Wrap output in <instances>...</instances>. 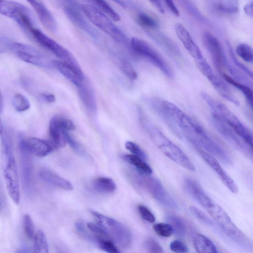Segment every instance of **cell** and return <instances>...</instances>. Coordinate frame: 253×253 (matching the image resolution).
<instances>
[{
  "mask_svg": "<svg viewBox=\"0 0 253 253\" xmlns=\"http://www.w3.org/2000/svg\"><path fill=\"white\" fill-rule=\"evenodd\" d=\"M167 106L181 134L196 148H200L216 157L224 164H232L227 152L212 139L201 124L173 103L169 102Z\"/></svg>",
  "mask_w": 253,
  "mask_h": 253,
  "instance_id": "obj_1",
  "label": "cell"
},
{
  "mask_svg": "<svg viewBox=\"0 0 253 253\" xmlns=\"http://www.w3.org/2000/svg\"><path fill=\"white\" fill-rule=\"evenodd\" d=\"M190 195L200 204L232 240L244 246L251 245L247 237L232 222L226 211L206 193L201 185L193 187Z\"/></svg>",
  "mask_w": 253,
  "mask_h": 253,
  "instance_id": "obj_2",
  "label": "cell"
},
{
  "mask_svg": "<svg viewBox=\"0 0 253 253\" xmlns=\"http://www.w3.org/2000/svg\"><path fill=\"white\" fill-rule=\"evenodd\" d=\"M140 123L161 152L172 161L188 170L194 171V164L185 153L169 139L146 115L140 118Z\"/></svg>",
  "mask_w": 253,
  "mask_h": 253,
  "instance_id": "obj_3",
  "label": "cell"
},
{
  "mask_svg": "<svg viewBox=\"0 0 253 253\" xmlns=\"http://www.w3.org/2000/svg\"><path fill=\"white\" fill-rule=\"evenodd\" d=\"M0 135L2 168L6 188L11 200L15 204L18 205L20 201L19 176L11 138L3 130Z\"/></svg>",
  "mask_w": 253,
  "mask_h": 253,
  "instance_id": "obj_4",
  "label": "cell"
},
{
  "mask_svg": "<svg viewBox=\"0 0 253 253\" xmlns=\"http://www.w3.org/2000/svg\"><path fill=\"white\" fill-rule=\"evenodd\" d=\"M201 96L212 111V114L231 127L249 146L253 148V139L252 131L222 102L213 98L206 92H201Z\"/></svg>",
  "mask_w": 253,
  "mask_h": 253,
  "instance_id": "obj_5",
  "label": "cell"
},
{
  "mask_svg": "<svg viewBox=\"0 0 253 253\" xmlns=\"http://www.w3.org/2000/svg\"><path fill=\"white\" fill-rule=\"evenodd\" d=\"M89 211L96 219L97 223L108 232L114 243L124 249L127 248L131 245L132 234L126 226L97 211L93 210Z\"/></svg>",
  "mask_w": 253,
  "mask_h": 253,
  "instance_id": "obj_6",
  "label": "cell"
},
{
  "mask_svg": "<svg viewBox=\"0 0 253 253\" xmlns=\"http://www.w3.org/2000/svg\"><path fill=\"white\" fill-rule=\"evenodd\" d=\"M83 12L96 27L119 42H125V37L112 21L95 7L87 4L82 5Z\"/></svg>",
  "mask_w": 253,
  "mask_h": 253,
  "instance_id": "obj_7",
  "label": "cell"
},
{
  "mask_svg": "<svg viewBox=\"0 0 253 253\" xmlns=\"http://www.w3.org/2000/svg\"><path fill=\"white\" fill-rule=\"evenodd\" d=\"M132 50L153 64L168 78L173 77L172 70L163 57L147 42L141 39L133 37L130 40Z\"/></svg>",
  "mask_w": 253,
  "mask_h": 253,
  "instance_id": "obj_8",
  "label": "cell"
},
{
  "mask_svg": "<svg viewBox=\"0 0 253 253\" xmlns=\"http://www.w3.org/2000/svg\"><path fill=\"white\" fill-rule=\"evenodd\" d=\"M31 35L37 42L53 53L61 61L71 66L79 73L84 75L78 61L68 50L38 29H33Z\"/></svg>",
  "mask_w": 253,
  "mask_h": 253,
  "instance_id": "obj_9",
  "label": "cell"
},
{
  "mask_svg": "<svg viewBox=\"0 0 253 253\" xmlns=\"http://www.w3.org/2000/svg\"><path fill=\"white\" fill-rule=\"evenodd\" d=\"M0 14L12 19L23 30L30 34L35 28L30 11L19 2L0 0Z\"/></svg>",
  "mask_w": 253,
  "mask_h": 253,
  "instance_id": "obj_10",
  "label": "cell"
},
{
  "mask_svg": "<svg viewBox=\"0 0 253 253\" xmlns=\"http://www.w3.org/2000/svg\"><path fill=\"white\" fill-rule=\"evenodd\" d=\"M140 173L138 176L140 183L155 199L164 206L172 209L177 208V203L159 179Z\"/></svg>",
  "mask_w": 253,
  "mask_h": 253,
  "instance_id": "obj_11",
  "label": "cell"
},
{
  "mask_svg": "<svg viewBox=\"0 0 253 253\" xmlns=\"http://www.w3.org/2000/svg\"><path fill=\"white\" fill-rule=\"evenodd\" d=\"M75 126L73 122L63 117H53L49 124V141L53 148L64 147L67 143L66 135L69 131L74 130Z\"/></svg>",
  "mask_w": 253,
  "mask_h": 253,
  "instance_id": "obj_12",
  "label": "cell"
},
{
  "mask_svg": "<svg viewBox=\"0 0 253 253\" xmlns=\"http://www.w3.org/2000/svg\"><path fill=\"white\" fill-rule=\"evenodd\" d=\"M9 49L19 59L39 67L51 68V62L36 49L30 45L16 42H9Z\"/></svg>",
  "mask_w": 253,
  "mask_h": 253,
  "instance_id": "obj_13",
  "label": "cell"
},
{
  "mask_svg": "<svg viewBox=\"0 0 253 253\" xmlns=\"http://www.w3.org/2000/svg\"><path fill=\"white\" fill-rule=\"evenodd\" d=\"M212 125L216 130L233 146L252 159V149L228 125L214 115L211 117Z\"/></svg>",
  "mask_w": 253,
  "mask_h": 253,
  "instance_id": "obj_14",
  "label": "cell"
},
{
  "mask_svg": "<svg viewBox=\"0 0 253 253\" xmlns=\"http://www.w3.org/2000/svg\"><path fill=\"white\" fill-rule=\"evenodd\" d=\"M204 45L210 53L214 66L221 76L225 60L227 58L217 39L212 34L205 32L203 37Z\"/></svg>",
  "mask_w": 253,
  "mask_h": 253,
  "instance_id": "obj_15",
  "label": "cell"
},
{
  "mask_svg": "<svg viewBox=\"0 0 253 253\" xmlns=\"http://www.w3.org/2000/svg\"><path fill=\"white\" fill-rule=\"evenodd\" d=\"M19 147L23 185L25 191L30 193L32 187V163L31 153L26 146L25 140L22 138L19 140Z\"/></svg>",
  "mask_w": 253,
  "mask_h": 253,
  "instance_id": "obj_16",
  "label": "cell"
},
{
  "mask_svg": "<svg viewBox=\"0 0 253 253\" xmlns=\"http://www.w3.org/2000/svg\"><path fill=\"white\" fill-rule=\"evenodd\" d=\"M196 149L203 159L216 173L228 189L233 193H237L238 191L237 184L220 166L216 158L212 155L200 148Z\"/></svg>",
  "mask_w": 253,
  "mask_h": 253,
  "instance_id": "obj_17",
  "label": "cell"
},
{
  "mask_svg": "<svg viewBox=\"0 0 253 253\" xmlns=\"http://www.w3.org/2000/svg\"><path fill=\"white\" fill-rule=\"evenodd\" d=\"M152 109L163 120L172 132L178 138H181V134L175 121L166 108L164 100L158 97H153L149 100Z\"/></svg>",
  "mask_w": 253,
  "mask_h": 253,
  "instance_id": "obj_18",
  "label": "cell"
},
{
  "mask_svg": "<svg viewBox=\"0 0 253 253\" xmlns=\"http://www.w3.org/2000/svg\"><path fill=\"white\" fill-rule=\"evenodd\" d=\"M175 33L188 53L195 60L203 56L198 45L186 28L181 23L175 25Z\"/></svg>",
  "mask_w": 253,
  "mask_h": 253,
  "instance_id": "obj_19",
  "label": "cell"
},
{
  "mask_svg": "<svg viewBox=\"0 0 253 253\" xmlns=\"http://www.w3.org/2000/svg\"><path fill=\"white\" fill-rule=\"evenodd\" d=\"M206 2L209 10L218 15H233L239 10L238 0H206Z\"/></svg>",
  "mask_w": 253,
  "mask_h": 253,
  "instance_id": "obj_20",
  "label": "cell"
},
{
  "mask_svg": "<svg viewBox=\"0 0 253 253\" xmlns=\"http://www.w3.org/2000/svg\"><path fill=\"white\" fill-rule=\"evenodd\" d=\"M33 7L42 25L48 31L55 32L57 25L56 21L46 7L39 0H26Z\"/></svg>",
  "mask_w": 253,
  "mask_h": 253,
  "instance_id": "obj_21",
  "label": "cell"
},
{
  "mask_svg": "<svg viewBox=\"0 0 253 253\" xmlns=\"http://www.w3.org/2000/svg\"><path fill=\"white\" fill-rule=\"evenodd\" d=\"M51 64L52 67L76 86L84 79V75L79 73L71 66L62 61L53 60L51 61Z\"/></svg>",
  "mask_w": 253,
  "mask_h": 253,
  "instance_id": "obj_22",
  "label": "cell"
},
{
  "mask_svg": "<svg viewBox=\"0 0 253 253\" xmlns=\"http://www.w3.org/2000/svg\"><path fill=\"white\" fill-rule=\"evenodd\" d=\"M77 87L79 96L84 107L88 111L95 112L97 109V102L92 87L84 81V79Z\"/></svg>",
  "mask_w": 253,
  "mask_h": 253,
  "instance_id": "obj_23",
  "label": "cell"
},
{
  "mask_svg": "<svg viewBox=\"0 0 253 253\" xmlns=\"http://www.w3.org/2000/svg\"><path fill=\"white\" fill-rule=\"evenodd\" d=\"M25 143L31 154L39 157L47 155L53 149L49 141L36 137H30L25 140Z\"/></svg>",
  "mask_w": 253,
  "mask_h": 253,
  "instance_id": "obj_24",
  "label": "cell"
},
{
  "mask_svg": "<svg viewBox=\"0 0 253 253\" xmlns=\"http://www.w3.org/2000/svg\"><path fill=\"white\" fill-rule=\"evenodd\" d=\"M40 177L44 182L50 185L67 190H72L73 185L68 180L62 178L50 169L42 168L39 172Z\"/></svg>",
  "mask_w": 253,
  "mask_h": 253,
  "instance_id": "obj_25",
  "label": "cell"
},
{
  "mask_svg": "<svg viewBox=\"0 0 253 253\" xmlns=\"http://www.w3.org/2000/svg\"><path fill=\"white\" fill-rule=\"evenodd\" d=\"M207 79L216 91L224 98L235 105H239V102L238 100L228 85L224 81L221 80L220 78L213 73Z\"/></svg>",
  "mask_w": 253,
  "mask_h": 253,
  "instance_id": "obj_26",
  "label": "cell"
},
{
  "mask_svg": "<svg viewBox=\"0 0 253 253\" xmlns=\"http://www.w3.org/2000/svg\"><path fill=\"white\" fill-rule=\"evenodd\" d=\"M192 242L196 251L200 253H217L218 251L213 242L199 233H193Z\"/></svg>",
  "mask_w": 253,
  "mask_h": 253,
  "instance_id": "obj_27",
  "label": "cell"
},
{
  "mask_svg": "<svg viewBox=\"0 0 253 253\" xmlns=\"http://www.w3.org/2000/svg\"><path fill=\"white\" fill-rule=\"evenodd\" d=\"M222 76L224 80L229 84L232 85L235 87L237 88L239 91L242 92V94L245 96L248 103L251 107V109L253 108V91L251 88L248 85L240 83L233 79L231 77L223 73Z\"/></svg>",
  "mask_w": 253,
  "mask_h": 253,
  "instance_id": "obj_28",
  "label": "cell"
},
{
  "mask_svg": "<svg viewBox=\"0 0 253 253\" xmlns=\"http://www.w3.org/2000/svg\"><path fill=\"white\" fill-rule=\"evenodd\" d=\"M124 160L134 166L142 173L150 175L152 173L151 167L142 159L133 154L124 155Z\"/></svg>",
  "mask_w": 253,
  "mask_h": 253,
  "instance_id": "obj_29",
  "label": "cell"
},
{
  "mask_svg": "<svg viewBox=\"0 0 253 253\" xmlns=\"http://www.w3.org/2000/svg\"><path fill=\"white\" fill-rule=\"evenodd\" d=\"M93 188L97 191L103 193H112L116 189L114 181L111 178L99 177L93 182Z\"/></svg>",
  "mask_w": 253,
  "mask_h": 253,
  "instance_id": "obj_30",
  "label": "cell"
},
{
  "mask_svg": "<svg viewBox=\"0 0 253 253\" xmlns=\"http://www.w3.org/2000/svg\"><path fill=\"white\" fill-rule=\"evenodd\" d=\"M168 223L170 225L173 233L178 237H183L186 233V227L183 221L178 216L168 214L166 217Z\"/></svg>",
  "mask_w": 253,
  "mask_h": 253,
  "instance_id": "obj_31",
  "label": "cell"
},
{
  "mask_svg": "<svg viewBox=\"0 0 253 253\" xmlns=\"http://www.w3.org/2000/svg\"><path fill=\"white\" fill-rule=\"evenodd\" d=\"M34 252L36 253H47L48 245L44 233L39 230L34 237Z\"/></svg>",
  "mask_w": 253,
  "mask_h": 253,
  "instance_id": "obj_32",
  "label": "cell"
},
{
  "mask_svg": "<svg viewBox=\"0 0 253 253\" xmlns=\"http://www.w3.org/2000/svg\"><path fill=\"white\" fill-rule=\"evenodd\" d=\"M235 52L237 55L245 62H253V49L250 45L245 43H241L236 47Z\"/></svg>",
  "mask_w": 253,
  "mask_h": 253,
  "instance_id": "obj_33",
  "label": "cell"
},
{
  "mask_svg": "<svg viewBox=\"0 0 253 253\" xmlns=\"http://www.w3.org/2000/svg\"><path fill=\"white\" fill-rule=\"evenodd\" d=\"M12 104L14 109L20 112L25 111L30 107L29 100L20 93H16L14 95Z\"/></svg>",
  "mask_w": 253,
  "mask_h": 253,
  "instance_id": "obj_34",
  "label": "cell"
},
{
  "mask_svg": "<svg viewBox=\"0 0 253 253\" xmlns=\"http://www.w3.org/2000/svg\"><path fill=\"white\" fill-rule=\"evenodd\" d=\"M93 0L113 21H120L121 17L119 14L105 0Z\"/></svg>",
  "mask_w": 253,
  "mask_h": 253,
  "instance_id": "obj_35",
  "label": "cell"
},
{
  "mask_svg": "<svg viewBox=\"0 0 253 253\" xmlns=\"http://www.w3.org/2000/svg\"><path fill=\"white\" fill-rule=\"evenodd\" d=\"M153 228L155 233L160 236L169 237L173 234V230L168 223H157L153 225Z\"/></svg>",
  "mask_w": 253,
  "mask_h": 253,
  "instance_id": "obj_36",
  "label": "cell"
},
{
  "mask_svg": "<svg viewBox=\"0 0 253 253\" xmlns=\"http://www.w3.org/2000/svg\"><path fill=\"white\" fill-rule=\"evenodd\" d=\"M195 61L197 67L207 79H208L213 74L211 67L204 56L195 59Z\"/></svg>",
  "mask_w": 253,
  "mask_h": 253,
  "instance_id": "obj_37",
  "label": "cell"
},
{
  "mask_svg": "<svg viewBox=\"0 0 253 253\" xmlns=\"http://www.w3.org/2000/svg\"><path fill=\"white\" fill-rule=\"evenodd\" d=\"M120 66L122 71L130 80L134 81L137 78V72L128 61L122 60Z\"/></svg>",
  "mask_w": 253,
  "mask_h": 253,
  "instance_id": "obj_38",
  "label": "cell"
},
{
  "mask_svg": "<svg viewBox=\"0 0 253 253\" xmlns=\"http://www.w3.org/2000/svg\"><path fill=\"white\" fill-rule=\"evenodd\" d=\"M23 228L26 236L32 240L35 237V230L34 223L31 216L26 214L23 216Z\"/></svg>",
  "mask_w": 253,
  "mask_h": 253,
  "instance_id": "obj_39",
  "label": "cell"
},
{
  "mask_svg": "<svg viewBox=\"0 0 253 253\" xmlns=\"http://www.w3.org/2000/svg\"><path fill=\"white\" fill-rule=\"evenodd\" d=\"M125 147L133 155L139 157L144 161L147 160V157L146 154L140 146L135 143L128 141L125 143Z\"/></svg>",
  "mask_w": 253,
  "mask_h": 253,
  "instance_id": "obj_40",
  "label": "cell"
},
{
  "mask_svg": "<svg viewBox=\"0 0 253 253\" xmlns=\"http://www.w3.org/2000/svg\"><path fill=\"white\" fill-rule=\"evenodd\" d=\"M137 20L140 25L146 28H154L158 25L157 22L155 19L144 13H140L138 15Z\"/></svg>",
  "mask_w": 253,
  "mask_h": 253,
  "instance_id": "obj_41",
  "label": "cell"
},
{
  "mask_svg": "<svg viewBox=\"0 0 253 253\" xmlns=\"http://www.w3.org/2000/svg\"><path fill=\"white\" fill-rule=\"evenodd\" d=\"M227 45L230 56L233 63H234L235 65H236L238 68L241 69L244 72L246 73V74L248 76L250 77L251 78H252L253 72L252 70H251L246 66H245L244 64H243L242 62L238 60V59L236 57L234 53L233 52V50L231 46L230 45L229 43H227Z\"/></svg>",
  "mask_w": 253,
  "mask_h": 253,
  "instance_id": "obj_42",
  "label": "cell"
},
{
  "mask_svg": "<svg viewBox=\"0 0 253 253\" xmlns=\"http://www.w3.org/2000/svg\"><path fill=\"white\" fill-rule=\"evenodd\" d=\"M145 249L148 253H163V249L160 244L153 239H148L144 243Z\"/></svg>",
  "mask_w": 253,
  "mask_h": 253,
  "instance_id": "obj_43",
  "label": "cell"
},
{
  "mask_svg": "<svg viewBox=\"0 0 253 253\" xmlns=\"http://www.w3.org/2000/svg\"><path fill=\"white\" fill-rule=\"evenodd\" d=\"M98 247L101 250L109 253H118L120 252L111 240H99L98 242Z\"/></svg>",
  "mask_w": 253,
  "mask_h": 253,
  "instance_id": "obj_44",
  "label": "cell"
},
{
  "mask_svg": "<svg viewBox=\"0 0 253 253\" xmlns=\"http://www.w3.org/2000/svg\"><path fill=\"white\" fill-rule=\"evenodd\" d=\"M138 210L142 218L150 223H154L156 218L153 213L145 206L139 205Z\"/></svg>",
  "mask_w": 253,
  "mask_h": 253,
  "instance_id": "obj_45",
  "label": "cell"
},
{
  "mask_svg": "<svg viewBox=\"0 0 253 253\" xmlns=\"http://www.w3.org/2000/svg\"><path fill=\"white\" fill-rule=\"evenodd\" d=\"M189 209L191 212L202 222L209 225H212L211 219L199 209L193 206H190Z\"/></svg>",
  "mask_w": 253,
  "mask_h": 253,
  "instance_id": "obj_46",
  "label": "cell"
},
{
  "mask_svg": "<svg viewBox=\"0 0 253 253\" xmlns=\"http://www.w3.org/2000/svg\"><path fill=\"white\" fill-rule=\"evenodd\" d=\"M169 248L172 252L177 253H186L189 251L187 246L184 243L177 240L170 243Z\"/></svg>",
  "mask_w": 253,
  "mask_h": 253,
  "instance_id": "obj_47",
  "label": "cell"
},
{
  "mask_svg": "<svg viewBox=\"0 0 253 253\" xmlns=\"http://www.w3.org/2000/svg\"><path fill=\"white\" fill-rule=\"evenodd\" d=\"M67 143H68L71 147L76 152L80 154H83L84 151L78 142H77L73 137L70 135L68 132L66 135Z\"/></svg>",
  "mask_w": 253,
  "mask_h": 253,
  "instance_id": "obj_48",
  "label": "cell"
},
{
  "mask_svg": "<svg viewBox=\"0 0 253 253\" xmlns=\"http://www.w3.org/2000/svg\"><path fill=\"white\" fill-rule=\"evenodd\" d=\"M169 9L176 16L179 15V11L176 6L173 0H164Z\"/></svg>",
  "mask_w": 253,
  "mask_h": 253,
  "instance_id": "obj_49",
  "label": "cell"
},
{
  "mask_svg": "<svg viewBox=\"0 0 253 253\" xmlns=\"http://www.w3.org/2000/svg\"><path fill=\"white\" fill-rule=\"evenodd\" d=\"M245 13L251 17L253 16V2L251 1L247 3L243 8Z\"/></svg>",
  "mask_w": 253,
  "mask_h": 253,
  "instance_id": "obj_50",
  "label": "cell"
},
{
  "mask_svg": "<svg viewBox=\"0 0 253 253\" xmlns=\"http://www.w3.org/2000/svg\"><path fill=\"white\" fill-rule=\"evenodd\" d=\"M151 4L160 13H164V8L159 0H148Z\"/></svg>",
  "mask_w": 253,
  "mask_h": 253,
  "instance_id": "obj_51",
  "label": "cell"
},
{
  "mask_svg": "<svg viewBox=\"0 0 253 253\" xmlns=\"http://www.w3.org/2000/svg\"><path fill=\"white\" fill-rule=\"evenodd\" d=\"M41 97L48 103H52L55 101V97L52 94L41 93Z\"/></svg>",
  "mask_w": 253,
  "mask_h": 253,
  "instance_id": "obj_52",
  "label": "cell"
},
{
  "mask_svg": "<svg viewBox=\"0 0 253 253\" xmlns=\"http://www.w3.org/2000/svg\"><path fill=\"white\" fill-rule=\"evenodd\" d=\"M122 6H125L126 4L123 0H112Z\"/></svg>",
  "mask_w": 253,
  "mask_h": 253,
  "instance_id": "obj_53",
  "label": "cell"
},
{
  "mask_svg": "<svg viewBox=\"0 0 253 253\" xmlns=\"http://www.w3.org/2000/svg\"><path fill=\"white\" fill-rule=\"evenodd\" d=\"M2 131H3V127H2V122H1L0 117V135L2 133Z\"/></svg>",
  "mask_w": 253,
  "mask_h": 253,
  "instance_id": "obj_54",
  "label": "cell"
}]
</instances>
